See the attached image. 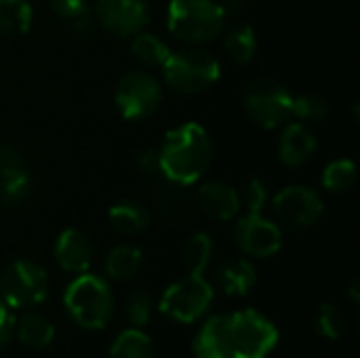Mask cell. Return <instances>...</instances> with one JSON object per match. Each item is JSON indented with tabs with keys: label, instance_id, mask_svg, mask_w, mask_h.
<instances>
[{
	"label": "cell",
	"instance_id": "cell-1",
	"mask_svg": "<svg viewBox=\"0 0 360 358\" xmlns=\"http://www.w3.org/2000/svg\"><path fill=\"white\" fill-rule=\"evenodd\" d=\"M278 344L276 325L257 310L209 319L192 340L196 358H268Z\"/></svg>",
	"mask_w": 360,
	"mask_h": 358
},
{
	"label": "cell",
	"instance_id": "cell-2",
	"mask_svg": "<svg viewBox=\"0 0 360 358\" xmlns=\"http://www.w3.org/2000/svg\"><path fill=\"white\" fill-rule=\"evenodd\" d=\"M160 175L181 184H196L211 167L213 141L198 122H184L171 129L158 148Z\"/></svg>",
	"mask_w": 360,
	"mask_h": 358
},
{
	"label": "cell",
	"instance_id": "cell-3",
	"mask_svg": "<svg viewBox=\"0 0 360 358\" xmlns=\"http://www.w3.org/2000/svg\"><path fill=\"white\" fill-rule=\"evenodd\" d=\"M63 308L78 327L97 331L103 329L114 314V295L103 279L82 272L68 285Z\"/></svg>",
	"mask_w": 360,
	"mask_h": 358
},
{
	"label": "cell",
	"instance_id": "cell-4",
	"mask_svg": "<svg viewBox=\"0 0 360 358\" xmlns=\"http://www.w3.org/2000/svg\"><path fill=\"white\" fill-rule=\"evenodd\" d=\"M226 13L217 0H171L167 8L169 32L192 44H202L224 32Z\"/></svg>",
	"mask_w": 360,
	"mask_h": 358
},
{
	"label": "cell",
	"instance_id": "cell-5",
	"mask_svg": "<svg viewBox=\"0 0 360 358\" xmlns=\"http://www.w3.org/2000/svg\"><path fill=\"white\" fill-rule=\"evenodd\" d=\"M219 61L202 49H184L169 55L162 65L165 82L181 95H198L219 78Z\"/></svg>",
	"mask_w": 360,
	"mask_h": 358
},
{
	"label": "cell",
	"instance_id": "cell-6",
	"mask_svg": "<svg viewBox=\"0 0 360 358\" xmlns=\"http://www.w3.org/2000/svg\"><path fill=\"white\" fill-rule=\"evenodd\" d=\"M243 103L247 116L264 129H276L293 118V95L274 78L253 80L245 91Z\"/></svg>",
	"mask_w": 360,
	"mask_h": 358
},
{
	"label": "cell",
	"instance_id": "cell-7",
	"mask_svg": "<svg viewBox=\"0 0 360 358\" xmlns=\"http://www.w3.org/2000/svg\"><path fill=\"white\" fill-rule=\"evenodd\" d=\"M49 274L34 262L19 260L4 268L0 274V298L2 304L15 310H27L46 300Z\"/></svg>",
	"mask_w": 360,
	"mask_h": 358
},
{
	"label": "cell",
	"instance_id": "cell-8",
	"mask_svg": "<svg viewBox=\"0 0 360 358\" xmlns=\"http://www.w3.org/2000/svg\"><path fill=\"white\" fill-rule=\"evenodd\" d=\"M213 304V287L202 274H186L173 283L160 298V312L181 325H190L207 314Z\"/></svg>",
	"mask_w": 360,
	"mask_h": 358
},
{
	"label": "cell",
	"instance_id": "cell-9",
	"mask_svg": "<svg viewBox=\"0 0 360 358\" xmlns=\"http://www.w3.org/2000/svg\"><path fill=\"white\" fill-rule=\"evenodd\" d=\"M114 101L122 118L143 120L158 110L162 101V89L152 74L133 70L118 80Z\"/></svg>",
	"mask_w": 360,
	"mask_h": 358
},
{
	"label": "cell",
	"instance_id": "cell-10",
	"mask_svg": "<svg viewBox=\"0 0 360 358\" xmlns=\"http://www.w3.org/2000/svg\"><path fill=\"white\" fill-rule=\"evenodd\" d=\"M272 213L278 226L306 230L323 217L325 203L321 194L308 186H287L272 198Z\"/></svg>",
	"mask_w": 360,
	"mask_h": 358
},
{
	"label": "cell",
	"instance_id": "cell-11",
	"mask_svg": "<svg viewBox=\"0 0 360 358\" xmlns=\"http://www.w3.org/2000/svg\"><path fill=\"white\" fill-rule=\"evenodd\" d=\"M95 19L114 36H135L150 21L148 0H97Z\"/></svg>",
	"mask_w": 360,
	"mask_h": 358
},
{
	"label": "cell",
	"instance_id": "cell-12",
	"mask_svg": "<svg viewBox=\"0 0 360 358\" xmlns=\"http://www.w3.org/2000/svg\"><path fill=\"white\" fill-rule=\"evenodd\" d=\"M234 238L238 249L251 257H272L283 247L281 226L262 217V213H247L236 224Z\"/></svg>",
	"mask_w": 360,
	"mask_h": 358
},
{
	"label": "cell",
	"instance_id": "cell-13",
	"mask_svg": "<svg viewBox=\"0 0 360 358\" xmlns=\"http://www.w3.org/2000/svg\"><path fill=\"white\" fill-rule=\"evenodd\" d=\"M198 209L217 222H230L240 211V194L224 181H207L196 190Z\"/></svg>",
	"mask_w": 360,
	"mask_h": 358
},
{
	"label": "cell",
	"instance_id": "cell-14",
	"mask_svg": "<svg viewBox=\"0 0 360 358\" xmlns=\"http://www.w3.org/2000/svg\"><path fill=\"white\" fill-rule=\"evenodd\" d=\"M55 260L65 272H72V274L86 272L93 262L91 238L82 230H76V228L63 230L55 243Z\"/></svg>",
	"mask_w": 360,
	"mask_h": 358
},
{
	"label": "cell",
	"instance_id": "cell-15",
	"mask_svg": "<svg viewBox=\"0 0 360 358\" xmlns=\"http://www.w3.org/2000/svg\"><path fill=\"white\" fill-rule=\"evenodd\" d=\"M316 135L304 122H289L278 137V158L287 167H304L316 152Z\"/></svg>",
	"mask_w": 360,
	"mask_h": 358
},
{
	"label": "cell",
	"instance_id": "cell-16",
	"mask_svg": "<svg viewBox=\"0 0 360 358\" xmlns=\"http://www.w3.org/2000/svg\"><path fill=\"white\" fill-rule=\"evenodd\" d=\"M215 281L219 289L228 295H247L255 283H257V272L255 266L249 260H230L217 268Z\"/></svg>",
	"mask_w": 360,
	"mask_h": 358
},
{
	"label": "cell",
	"instance_id": "cell-17",
	"mask_svg": "<svg viewBox=\"0 0 360 358\" xmlns=\"http://www.w3.org/2000/svg\"><path fill=\"white\" fill-rule=\"evenodd\" d=\"M15 335L30 350H44L55 340V327L46 317L27 312L15 323Z\"/></svg>",
	"mask_w": 360,
	"mask_h": 358
},
{
	"label": "cell",
	"instance_id": "cell-18",
	"mask_svg": "<svg viewBox=\"0 0 360 358\" xmlns=\"http://www.w3.org/2000/svg\"><path fill=\"white\" fill-rule=\"evenodd\" d=\"M110 226L124 236L141 234L150 226V213L143 205L135 200H120L108 213Z\"/></svg>",
	"mask_w": 360,
	"mask_h": 358
},
{
	"label": "cell",
	"instance_id": "cell-19",
	"mask_svg": "<svg viewBox=\"0 0 360 358\" xmlns=\"http://www.w3.org/2000/svg\"><path fill=\"white\" fill-rule=\"evenodd\" d=\"M49 6L55 19L76 34H86L93 30L95 13L86 4V0H49Z\"/></svg>",
	"mask_w": 360,
	"mask_h": 358
},
{
	"label": "cell",
	"instance_id": "cell-20",
	"mask_svg": "<svg viewBox=\"0 0 360 358\" xmlns=\"http://www.w3.org/2000/svg\"><path fill=\"white\" fill-rule=\"evenodd\" d=\"M141 251L133 245H116L108 257H105V274L112 279V281H127V279H133L139 268H141Z\"/></svg>",
	"mask_w": 360,
	"mask_h": 358
},
{
	"label": "cell",
	"instance_id": "cell-21",
	"mask_svg": "<svg viewBox=\"0 0 360 358\" xmlns=\"http://www.w3.org/2000/svg\"><path fill=\"white\" fill-rule=\"evenodd\" d=\"M154 203H156V209L160 211L162 217L177 219L186 211V205H188L186 186L175 184V181L160 175V181L154 190Z\"/></svg>",
	"mask_w": 360,
	"mask_h": 358
},
{
	"label": "cell",
	"instance_id": "cell-22",
	"mask_svg": "<svg viewBox=\"0 0 360 358\" xmlns=\"http://www.w3.org/2000/svg\"><path fill=\"white\" fill-rule=\"evenodd\" d=\"M110 358H154L152 340L141 329H127L112 342Z\"/></svg>",
	"mask_w": 360,
	"mask_h": 358
},
{
	"label": "cell",
	"instance_id": "cell-23",
	"mask_svg": "<svg viewBox=\"0 0 360 358\" xmlns=\"http://www.w3.org/2000/svg\"><path fill=\"white\" fill-rule=\"evenodd\" d=\"M224 46L236 63H249L257 51V38L251 25L236 23L224 36Z\"/></svg>",
	"mask_w": 360,
	"mask_h": 358
},
{
	"label": "cell",
	"instance_id": "cell-24",
	"mask_svg": "<svg viewBox=\"0 0 360 358\" xmlns=\"http://www.w3.org/2000/svg\"><path fill=\"white\" fill-rule=\"evenodd\" d=\"M131 53L139 63L148 68H162L171 55V49L158 36L148 32H137L131 42Z\"/></svg>",
	"mask_w": 360,
	"mask_h": 358
},
{
	"label": "cell",
	"instance_id": "cell-25",
	"mask_svg": "<svg viewBox=\"0 0 360 358\" xmlns=\"http://www.w3.org/2000/svg\"><path fill=\"white\" fill-rule=\"evenodd\" d=\"M34 11L27 0H0V32L27 34L32 27Z\"/></svg>",
	"mask_w": 360,
	"mask_h": 358
},
{
	"label": "cell",
	"instance_id": "cell-26",
	"mask_svg": "<svg viewBox=\"0 0 360 358\" xmlns=\"http://www.w3.org/2000/svg\"><path fill=\"white\" fill-rule=\"evenodd\" d=\"M356 165L348 158L329 162L323 171V188L329 192H348L356 184Z\"/></svg>",
	"mask_w": 360,
	"mask_h": 358
},
{
	"label": "cell",
	"instance_id": "cell-27",
	"mask_svg": "<svg viewBox=\"0 0 360 358\" xmlns=\"http://www.w3.org/2000/svg\"><path fill=\"white\" fill-rule=\"evenodd\" d=\"M316 331L321 338L338 342L346 335L348 331V319L344 314L342 308H338L335 304H323L316 312Z\"/></svg>",
	"mask_w": 360,
	"mask_h": 358
},
{
	"label": "cell",
	"instance_id": "cell-28",
	"mask_svg": "<svg viewBox=\"0 0 360 358\" xmlns=\"http://www.w3.org/2000/svg\"><path fill=\"white\" fill-rule=\"evenodd\" d=\"M213 255V243L207 234H194L184 247V266L188 274H202Z\"/></svg>",
	"mask_w": 360,
	"mask_h": 358
},
{
	"label": "cell",
	"instance_id": "cell-29",
	"mask_svg": "<svg viewBox=\"0 0 360 358\" xmlns=\"http://www.w3.org/2000/svg\"><path fill=\"white\" fill-rule=\"evenodd\" d=\"M32 177L30 171L23 173H0V203L2 205H19L30 196Z\"/></svg>",
	"mask_w": 360,
	"mask_h": 358
},
{
	"label": "cell",
	"instance_id": "cell-30",
	"mask_svg": "<svg viewBox=\"0 0 360 358\" xmlns=\"http://www.w3.org/2000/svg\"><path fill=\"white\" fill-rule=\"evenodd\" d=\"M329 114L327 99L316 93H304L293 97V118L302 122H321Z\"/></svg>",
	"mask_w": 360,
	"mask_h": 358
},
{
	"label": "cell",
	"instance_id": "cell-31",
	"mask_svg": "<svg viewBox=\"0 0 360 358\" xmlns=\"http://www.w3.org/2000/svg\"><path fill=\"white\" fill-rule=\"evenodd\" d=\"M124 312H127V321L135 329H141L143 325H148L150 319H152V312H154V302H152L150 293H146V291L131 293L129 300H127Z\"/></svg>",
	"mask_w": 360,
	"mask_h": 358
},
{
	"label": "cell",
	"instance_id": "cell-32",
	"mask_svg": "<svg viewBox=\"0 0 360 358\" xmlns=\"http://www.w3.org/2000/svg\"><path fill=\"white\" fill-rule=\"evenodd\" d=\"M243 203L247 207V213H262L264 205L268 203V188L259 177H251L243 192Z\"/></svg>",
	"mask_w": 360,
	"mask_h": 358
},
{
	"label": "cell",
	"instance_id": "cell-33",
	"mask_svg": "<svg viewBox=\"0 0 360 358\" xmlns=\"http://www.w3.org/2000/svg\"><path fill=\"white\" fill-rule=\"evenodd\" d=\"M15 317L11 312V308L6 304L0 302V348H4L11 338L15 335Z\"/></svg>",
	"mask_w": 360,
	"mask_h": 358
},
{
	"label": "cell",
	"instance_id": "cell-34",
	"mask_svg": "<svg viewBox=\"0 0 360 358\" xmlns=\"http://www.w3.org/2000/svg\"><path fill=\"white\" fill-rule=\"evenodd\" d=\"M137 167H139L143 173H148V175L160 177V158H158V150H156V148H150V150L141 152L139 158H137Z\"/></svg>",
	"mask_w": 360,
	"mask_h": 358
},
{
	"label": "cell",
	"instance_id": "cell-35",
	"mask_svg": "<svg viewBox=\"0 0 360 358\" xmlns=\"http://www.w3.org/2000/svg\"><path fill=\"white\" fill-rule=\"evenodd\" d=\"M221 4V8H224V13L228 15H236V13H240L245 6H247V0H221L219 2Z\"/></svg>",
	"mask_w": 360,
	"mask_h": 358
},
{
	"label": "cell",
	"instance_id": "cell-36",
	"mask_svg": "<svg viewBox=\"0 0 360 358\" xmlns=\"http://www.w3.org/2000/svg\"><path fill=\"white\" fill-rule=\"evenodd\" d=\"M350 295H352V300H354V302H359V281H356V279L352 281V287H350Z\"/></svg>",
	"mask_w": 360,
	"mask_h": 358
}]
</instances>
